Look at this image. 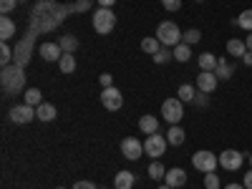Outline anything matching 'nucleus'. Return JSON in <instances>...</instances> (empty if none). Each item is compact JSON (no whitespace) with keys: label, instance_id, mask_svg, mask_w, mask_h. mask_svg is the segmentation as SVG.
<instances>
[{"label":"nucleus","instance_id":"nucleus-1","mask_svg":"<svg viewBox=\"0 0 252 189\" xmlns=\"http://www.w3.org/2000/svg\"><path fill=\"white\" fill-rule=\"evenodd\" d=\"M182 28L174 23V20H161L159 28H157V38H159V43L166 46V48H174L182 43Z\"/></svg>","mask_w":252,"mask_h":189},{"label":"nucleus","instance_id":"nucleus-2","mask_svg":"<svg viewBox=\"0 0 252 189\" xmlns=\"http://www.w3.org/2000/svg\"><path fill=\"white\" fill-rule=\"evenodd\" d=\"M3 86L5 94H20L26 86V71L23 66H5L3 68Z\"/></svg>","mask_w":252,"mask_h":189},{"label":"nucleus","instance_id":"nucleus-3","mask_svg":"<svg viewBox=\"0 0 252 189\" xmlns=\"http://www.w3.org/2000/svg\"><path fill=\"white\" fill-rule=\"evenodd\" d=\"M116 28V15L111 13V8H98L94 13V31L98 35H109Z\"/></svg>","mask_w":252,"mask_h":189},{"label":"nucleus","instance_id":"nucleus-4","mask_svg":"<svg viewBox=\"0 0 252 189\" xmlns=\"http://www.w3.org/2000/svg\"><path fill=\"white\" fill-rule=\"evenodd\" d=\"M161 116L169 121L172 126H177L182 119H184V101L179 98V96H174V98H166L164 103H161Z\"/></svg>","mask_w":252,"mask_h":189},{"label":"nucleus","instance_id":"nucleus-5","mask_svg":"<svg viewBox=\"0 0 252 189\" xmlns=\"http://www.w3.org/2000/svg\"><path fill=\"white\" fill-rule=\"evenodd\" d=\"M192 164H194L197 172H204V174H207V172H215V169H217L220 157L212 154V152H207V149H202V152L192 154Z\"/></svg>","mask_w":252,"mask_h":189},{"label":"nucleus","instance_id":"nucleus-6","mask_svg":"<svg viewBox=\"0 0 252 189\" xmlns=\"http://www.w3.org/2000/svg\"><path fill=\"white\" fill-rule=\"evenodd\" d=\"M166 136H161L159 131L157 134H149L146 136V141H144V152L149 154V157H154V159H159V157H164V152H166Z\"/></svg>","mask_w":252,"mask_h":189},{"label":"nucleus","instance_id":"nucleus-7","mask_svg":"<svg viewBox=\"0 0 252 189\" xmlns=\"http://www.w3.org/2000/svg\"><path fill=\"white\" fill-rule=\"evenodd\" d=\"M242 161H245V154L242 152H235V149H224L220 154V166H222V169H227V172H237L240 166H242Z\"/></svg>","mask_w":252,"mask_h":189},{"label":"nucleus","instance_id":"nucleus-8","mask_svg":"<svg viewBox=\"0 0 252 189\" xmlns=\"http://www.w3.org/2000/svg\"><path fill=\"white\" fill-rule=\"evenodd\" d=\"M101 103H103L109 111H119V109L124 106V96H121V91H119L116 86H109V89L101 91Z\"/></svg>","mask_w":252,"mask_h":189},{"label":"nucleus","instance_id":"nucleus-9","mask_svg":"<svg viewBox=\"0 0 252 189\" xmlns=\"http://www.w3.org/2000/svg\"><path fill=\"white\" fill-rule=\"evenodd\" d=\"M121 154L129 159V161H136L141 154H144V144L136 139V136H126L121 141Z\"/></svg>","mask_w":252,"mask_h":189},{"label":"nucleus","instance_id":"nucleus-10","mask_svg":"<svg viewBox=\"0 0 252 189\" xmlns=\"http://www.w3.org/2000/svg\"><path fill=\"white\" fill-rule=\"evenodd\" d=\"M8 116H10L13 124H31V121L35 119V109L28 106V103H20V106H13V109H10Z\"/></svg>","mask_w":252,"mask_h":189},{"label":"nucleus","instance_id":"nucleus-11","mask_svg":"<svg viewBox=\"0 0 252 189\" xmlns=\"http://www.w3.org/2000/svg\"><path fill=\"white\" fill-rule=\"evenodd\" d=\"M217 73L215 71H202L199 76H197V89L202 91V94H212L215 89H217Z\"/></svg>","mask_w":252,"mask_h":189},{"label":"nucleus","instance_id":"nucleus-12","mask_svg":"<svg viewBox=\"0 0 252 189\" xmlns=\"http://www.w3.org/2000/svg\"><path fill=\"white\" fill-rule=\"evenodd\" d=\"M38 56L43 58V61H48V63H56V61H61L63 48H61L58 43H43V46L38 48Z\"/></svg>","mask_w":252,"mask_h":189},{"label":"nucleus","instance_id":"nucleus-13","mask_svg":"<svg viewBox=\"0 0 252 189\" xmlns=\"http://www.w3.org/2000/svg\"><path fill=\"white\" fill-rule=\"evenodd\" d=\"M139 131L146 134V136H149V134H157V131H159V119L152 116V114L141 116V119H139Z\"/></svg>","mask_w":252,"mask_h":189},{"label":"nucleus","instance_id":"nucleus-14","mask_svg":"<svg viewBox=\"0 0 252 189\" xmlns=\"http://www.w3.org/2000/svg\"><path fill=\"white\" fill-rule=\"evenodd\" d=\"M164 182L169 184L172 189H177V187H184V184H187V172H184V169H177V166H174V169H169V172H166Z\"/></svg>","mask_w":252,"mask_h":189},{"label":"nucleus","instance_id":"nucleus-15","mask_svg":"<svg viewBox=\"0 0 252 189\" xmlns=\"http://www.w3.org/2000/svg\"><path fill=\"white\" fill-rule=\"evenodd\" d=\"M217 78L220 81H227V78H232L235 76V68H232V63H229L227 58H217Z\"/></svg>","mask_w":252,"mask_h":189},{"label":"nucleus","instance_id":"nucleus-16","mask_svg":"<svg viewBox=\"0 0 252 189\" xmlns=\"http://www.w3.org/2000/svg\"><path fill=\"white\" fill-rule=\"evenodd\" d=\"M56 116H58V111H56L53 103H40V106L35 109V119L38 121H53Z\"/></svg>","mask_w":252,"mask_h":189},{"label":"nucleus","instance_id":"nucleus-17","mask_svg":"<svg viewBox=\"0 0 252 189\" xmlns=\"http://www.w3.org/2000/svg\"><path fill=\"white\" fill-rule=\"evenodd\" d=\"M13 35H15V23L8 15H3V18H0V38H3V43H8Z\"/></svg>","mask_w":252,"mask_h":189},{"label":"nucleus","instance_id":"nucleus-18","mask_svg":"<svg viewBox=\"0 0 252 189\" xmlns=\"http://www.w3.org/2000/svg\"><path fill=\"white\" fill-rule=\"evenodd\" d=\"M227 53L229 56H235V58H242L247 53V43L240 38H232V40H227Z\"/></svg>","mask_w":252,"mask_h":189},{"label":"nucleus","instance_id":"nucleus-19","mask_svg":"<svg viewBox=\"0 0 252 189\" xmlns=\"http://www.w3.org/2000/svg\"><path fill=\"white\" fill-rule=\"evenodd\" d=\"M134 179H136V177H134L131 172L124 169V172H119V174L114 177V187H116V189H131V187H134Z\"/></svg>","mask_w":252,"mask_h":189},{"label":"nucleus","instance_id":"nucleus-20","mask_svg":"<svg viewBox=\"0 0 252 189\" xmlns=\"http://www.w3.org/2000/svg\"><path fill=\"white\" fill-rule=\"evenodd\" d=\"M184 139H187V134H184V129L177 124V126H172L169 129V134H166V141H169L172 146H182L184 144Z\"/></svg>","mask_w":252,"mask_h":189},{"label":"nucleus","instance_id":"nucleus-21","mask_svg":"<svg viewBox=\"0 0 252 189\" xmlns=\"http://www.w3.org/2000/svg\"><path fill=\"white\" fill-rule=\"evenodd\" d=\"M58 68H61V73H73L76 71V56L73 53H63L61 61H58Z\"/></svg>","mask_w":252,"mask_h":189},{"label":"nucleus","instance_id":"nucleus-22","mask_svg":"<svg viewBox=\"0 0 252 189\" xmlns=\"http://www.w3.org/2000/svg\"><path fill=\"white\" fill-rule=\"evenodd\" d=\"M58 46L63 48V53H76V48H78V38L76 35H61V40H58Z\"/></svg>","mask_w":252,"mask_h":189},{"label":"nucleus","instance_id":"nucleus-23","mask_svg":"<svg viewBox=\"0 0 252 189\" xmlns=\"http://www.w3.org/2000/svg\"><path fill=\"white\" fill-rule=\"evenodd\" d=\"M172 53H174V61H179V63H187L189 58H192V46L179 43V46H174V48H172Z\"/></svg>","mask_w":252,"mask_h":189},{"label":"nucleus","instance_id":"nucleus-24","mask_svg":"<svg viewBox=\"0 0 252 189\" xmlns=\"http://www.w3.org/2000/svg\"><path fill=\"white\" fill-rule=\"evenodd\" d=\"M199 68L202 71H217V56L215 53H202L199 56Z\"/></svg>","mask_w":252,"mask_h":189},{"label":"nucleus","instance_id":"nucleus-25","mask_svg":"<svg viewBox=\"0 0 252 189\" xmlns=\"http://www.w3.org/2000/svg\"><path fill=\"white\" fill-rule=\"evenodd\" d=\"M235 23L242 28V31H247V33H252V8H247V10H242L240 15H237V20Z\"/></svg>","mask_w":252,"mask_h":189},{"label":"nucleus","instance_id":"nucleus-26","mask_svg":"<svg viewBox=\"0 0 252 189\" xmlns=\"http://www.w3.org/2000/svg\"><path fill=\"white\" fill-rule=\"evenodd\" d=\"M23 103H28V106H33V109H38L40 103H43V94H40L38 89H28L26 91V101Z\"/></svg>","mask_w":252,"mask_h":189},{"label":"nucleus","instance_id":"nucleus-27","mask_svg":"<svg viewBox=\"0 0 252 189\" xmlns=\"http://www.w3.org/2000/svg\"><path fill=\"white\" fill-rule=\"evenodd\" d=\"M149 177L157 179V182H161V179L166 177V169H164V164H161L159 159H154V161L149 164Z\"/></svg>","mask_w":252,"mask_h":189},{"label":"nucleus","instance_id":"nucleus-28","mask_svg":"<svg viewBox=\"0 0 252 189\" xmlns=\"http://www.w3.org/2000/svg\"><path fill=\"white\" fill-rule=\"evenodd\" d=\"M159 48H161L159 38H144V40H141V51H144V53H149V56L159 53Z\"/></svg>","mask_w":252,"mask_h":189},{"label":"nucleus","instance_id":"nucleus-29","mask_svg":"<svg viewBox=\"0 0 252 189\" xmlns=\"http://www.w3.org/2000/svg\"><path fill=\"white\" fill-rule=\"evenodd\" d=\"M152 58H154V63H159V66H164V63H169V61L174 58V53H172L169 48H166V46H161V48H159V53H154Z\"/></svg>","mask_w":252,"mask_h":189},{"label":"nucleus","instance_id":"nucleus-30","mask_svg":"<svg viewBox=\"0 0 252 189\" xmlns=\"http://www.w3.org/2000/svg\"><path fill=\"white\" fill-rule=\"evenodd\" d=\"M177 96L187 103V101H194V96H197V91H194V86H189V83H184V86H179V91H177Z\"/></svg>","mask_w":252,"mask_h":189},{"label":"nucleus","instance_id":"nucleus-31","mask_svg":"<svg viewBox=\"0 0 252 189\" xmlns=\"http://www.w3.org/2000/svg\"><path fill=\"white\" fill-rule=\"evenodd\" d=\"M199 40H202V33H199L197 28L187 31V33L182 35V43H187V46H194V43H199Z\"/></svg>","mask_w":252,"mask_h":189},{"label":"nucleus","instance_id":"nucleus-32","mask_svg":"<svg viewBox=\"0 0 252 189\" xmlns=\"http://www.w3.org/2000/svg\"><path fill=\"white\" fill-rule=\"evenodd\" d=\"M204 189H220V177H217V172H207V174H204Z\"/></svg>","mask_w":252,"mask_h":189},{"label":"nucleus","instance_id":"nucleus-33","mask_svg":"<svg viewBox=\"0 0 252 189\" xmlns=\"http://www.w3.org/2000/svg\"><path fill=\"white\" fill-rule=\"evenodd\" d=\"M10 58H13V51L8 48V43H3L0 46V63H3V68L10 66Z\"/></svg>","mask_w":252,"mask_h":189},{"label":"nucleus","instance_id":"nucleus-34","mask_svg":"<svg viewBox=\"0 0 252 189\" xmlns=\"http://www.w3.org/2000/svg\"><path fill=\"white\" fill-rule=\"evenodd\" d=\"M15 3H18V0H0V13L8 15V13L15 8Z\"/></svg>","mask_w":252,"mask_h":189},{"label":"nucleus","instance_id":"nucleus-35","mask_svg":"<svg viewBox=\"0 0 252 189\" xmlns=\"http://www.w3.org/2000/svg\"><path fill=\"white\" fill-rule=\"evenodd\" d=\"M161 5L166 10H179L182 8V0H161Z\"/></svg>","mask_w":252,"mask_h":189},{"label":"nucleus","instance_id":"nucleus-36","mask_svg":"<svg viewBox=\"0 0 252 189\" xmlns=\"http://www.w3.org/2000/svg\"><path fill=\"white\" fill-rule=\"evenodd\" d=\"M98 81H101V86H103V89L114 86V78H111V73H101V76H98Z\"/></svg>","mask_w":252,"mask_h":189},{"label":"nucleus","instance_id":"nucleus-37","mask_svg":"<svg viewBox=\"0 0 252 189\" xmlns=\"http://www.w3.org/2000/svg\"><path fill=\"white\" fill-rule=\"evenodd\" d=\"M91 8V0H78V3L73 5V10H78V13H83V10H89Z\"/></svg>","mask_w":252,"mask_h":189},{"label":"nucleus","instance_id":"nucleus-38","mask_svg":"<svg viewBox=\"0 0 252 189\" xmlns=\"http://www.w3.org/2000/svg\"><path fill=\"white\" fill-rule=\"evenodd\" d=\"M207 96H209V94H202V91H199V96H194V101H197V106H202V109L207 106V103H209V98H207Z\"/></svg>","mask_w":252,"mask_h":189},{"label":"nucleus","instance_id":"nucleus-39","mask_svg":"<svg viewBox=\"0 0 252 189\" xmlns=\"http://www.w3.org/2000/svg\"><path fill=\"white\" fill-rule=\"evenodd\" d=\"M73 189H96V184H91V182H86V179H81V182L73 184Z\"/></svg>","mask_w":252,"mask_h":189},{"label":"nucleus","instance_id":"nucleus-40","mask_svg":"<svg viewBox=\"0 0 252 189\" xmlns=\"http://www.w3.org/2000/svg\"><path fill=\"white\" fill-rule=\"evenodd\" d=\"M242 184H245V189H252V169L245 174V179H242Z\"/></svg>","mask_w":252,"mask_h":189},{"label":"nucleus","instance_id":"nucleus-41","mask_svg":"<svg viewBox=\"0 0 252 189\" xmlns=\"http://www.w3.org/2000/svg\"><path fill=\"white\" fill-rule=\"evenodd\" d=\"M242 61H245V66H252V51H247V53L242 56Z\"/></svg>","mask_w":252,"mask_h":189},{"label":"nucleus","instance_id":"nucleus-42","mask_svg":"<svg viewBox=\"0 0 252 189\" xmlns=\"http://www.w3.org/2000/svg\"><path fill=\"white\" fill-rule=\"evenodd\" d=\"M114 3H116V0H98V5H101V8H111Z\"/></svg>","mask_w":252,"mask_h":189},{"label":"nucleus","instance_id":"nucleus-43","mask_svg":"<svg viewBox=\"0 0 252 189\" xmlns=\"http://www.w3.org/2000/svg\"><path fill=\"white\" fill-rule=\"evenodd\" d=\"M245 43H247V51H252V33L245 38Z\"/></svg>","mask_w":252,"mask_h":189},{"label":"nucleus","instance_id":"nucleus-44","mask_svg":"<svg viewBox=\"0 0 252 189\" xmlns=\"http://www.w3.org/2000/svg\"><path fill=\"white\" fill-rule=\"evenodd\" d=\"M224 189H245V184H227Z\"/></svg>","mask_w":252,"mask_h":189},{"label":"nucleus","instance_id":"nucleus-45","mask_svg":"<svg viewBox=\"0 0 252 189\" xmlns=\"http://www.w3.org/2000/svg\"><path fill=\"white\" fill-rule=\"evenodd\" d=\"M159 189H172V187H169V184H166V182H164V184H161Z\"/></svg>","mask_w":252,"mask_h":189},{"label":"nucleus","instance_id":"nucleus-46","mask_svg":"<svg viewBox=\"0 0 252 189\" xmlns=\"http://www.w3.org/2000/svg\"><path fill=\"white\" fill-rule=\"evenodd\" d=\"M250 164H252V154H250Z\"/></svg>","mask_w":252,"mask_h":189},{"label":"nucleus","instance_id":"nucleus-47","mask_svg":"<svg viewBox=\"0 0 252 189\" xmlns=\"http://www.w3.org/2000/svg\"><path fill=\"white\" fill-rule=\"evenodd\" d=\"M18 3H23V0H18Z\"/></svg>","mask_w":252,"mask_h":189},{"label":"nucleus","instance_id":"nucleus-48","mask_svg":"<svg viewBox=\"0 0 252 189\" xmlns=\"http://www.w3.org/2000/svg\"><path fill=\"white\" fill-rule=\"evenodd\" d=\"M58 189H63V187H58Z\"/></svg>","mask_w":252,"mask_h":189}]
</instances>
